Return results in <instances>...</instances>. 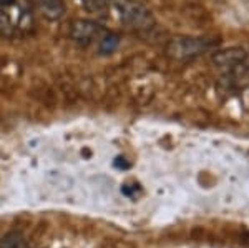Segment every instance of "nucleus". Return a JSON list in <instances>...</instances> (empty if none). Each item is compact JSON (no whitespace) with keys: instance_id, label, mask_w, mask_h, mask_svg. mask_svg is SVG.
Instances as JSON below:
<instances>
[{"instance_id":"f257e3e1","label":"nucleus","mask_w":249,"mask_h":248,"mask_svg":"<svg viewBox=\"0 0 249 248\" xmlns=\"http://www.w3.org/2000/svg\"><path fill=\"white\" fill-rule=\"evenodd\" d=\"M116 12L124 25L133 30H151L155 27L153 14L138 0H116Z\"/></svg>"},{"instance_id":"f03ea898","label":"nucleus","mask_w":249,"mask_h":248,"mask_svg":"<svg viewBox=\"0 0 249 248\" xmlns=\"http://www.w3.org/2000/svg\"><path fill=\"white\" fill-rule=\"evenodd\" d=\"M211 49V40L201 37H175L168 42L166 54L173 60H191Z\"/></svg>"},{"instance_id":"7ed1b4c3","label":"nucleus","mask_w":249,"mask_h":248,"mask_svg":"<svg viewBox=\"0 0 249 248\" xmlns=\"http://www.w3.org/2000/svg\"><path fill=\"white\" fill-rule=\"evenodd\" d=\"M107 30L103 29L100 23L93 22V20L87 19H77L71 22L70 25V38L73 40L77 45L88 47L91 43H98L103 38Z\"/></svg>"},{"instance_id":"20e7f679","label":"nucleus","mask_w":249,"mask_h":248,"mask_svg":"<svg viewBox=\"0 0 249 248\" xmlns=\"http://www.w3.org/2000/svg\"><path fill=\"white\" fill-rule=\"evenodd\" d=\"M244 58H246V52L243 49H228V50H221L218 54H214L213 57V63H214L218 69L221 70H234L238 67L243 65Z\"/></svg>"},{"instance_id":"39448f33","label":"nucleus","mask_w":249,"mask_h":248,"mask_svg":"<svg viewBox=\"0 0 249 248\" xmlns=\"http://www.w3.org/2000/svg\"><path fill=\"white\" fill-rule=\"evenodd\" d=\"M34 3L47 20H60L65 15L63 0H34Z\"/></svg>"},{"instance_id":"423d86ee","label":"nucleus","mask_w":249,"mask_h":248,"mask_svg":"<svg viewBox=\"0 0 249 248\" xmlns=\"http://www.w3.org/2000/svg\"><path fill=\"white\" fill-rule=\"evenodd\" d=\"M0 248H30L27 240L18 233H9L0 240Z\"/></svg>"},{"instance_id":"0eeeda50","label":"nucleus","mask_w":249,"mask_h":248,"mask_svg":"<svg viewBox=\"0 0 249 248\" xmlns=\"http://www.w3.org/2000/svg\"><path fill=\"white\" fill-rule=\"evenodd\" d=\"M118 37H116V35H113V34H107L103 35V38L100 40L98 42V47H100V50L103 52V54H111V52H113L116 47H118Z\"/></svg>"},{"instance_id":"6e6552de","label":"nucleus","mask_w":249,"mask_h":248,"mask_svg":"<svg viewBox=\"0 0 249 248\" xmlns=\"http://www.w3.org/2000/svg\"><path fill=\"white\" fill-rule=\"evenodd\" d=\"M78 2L93 14H103L108 10V0H78Z\"/></svg>"},{"instance_id":"1a4fd4ad","label":"nucleus","mask_w":249,"mask_h":248,"mask_svg":"<svg viewBox=\"0 0 249 248\" xmlns=\"http://www.w3.org/2000/svg\"><path fill=\"white\" fill-rule=\"evenodd\" d=\"M12 29H14V25H12V22H10V17L7 15L5 9L0 7V32L5 35H10Z\"/></svg>"}]
</instances>
